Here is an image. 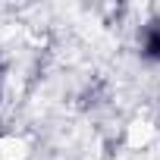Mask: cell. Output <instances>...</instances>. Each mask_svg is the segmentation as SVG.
<instances>
[{
  "mask_svg": "<svg viewBox=\"0 0 160 160\" xmlns=\"http://www.w3.org/2000/svg\"><path fill=\"white\" fill-rule=\"evenodd\" d=\"M144 50H148L151 57H160V28H151V32L144 35Z\"/></svg>",
  "mask_w": 160,
  "mask_h": 160,
  "instance_id": "cell-1",
  "label": "cell"
},
{
  "mask_svg": "<svg viewBox=\"0 0 160 160\" xmlns=\"http://www.w3.org/2000/svg\"><path fill=\"white\" fill-rule=\"evenodd\" d=\"M0 85H3V69H0Z\"/></svg>",
  "mask_w": 160,
  "mask_h": 160,
  "instance_id": "cell-2",
  "label": "cell"
}]
</instances>
